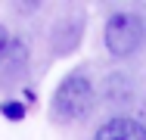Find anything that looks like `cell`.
Wrapping results in <instances>:
<instances>
[{
	"label": "cell",
	"instance_id": "obj_5",
	"mask_svg": "<svg viewBox=\"0 0 146 140\" xmlns=\"http://www.w3.org/2000/svg\"><path fill=\"white\" fill-rule=\"evenodd\" d=\"M13 41H16V37L9 34V28H6L3 22H0V69H3V65H6V59H9V50H13Z\"/></svg>",
	"mask_w": 146,
	"mask_h": 140
},
{
	"label": "cell",
	"instance_id": "obj_3",
	"mask_svg": "<svg viewBox=\"0 0 146 140\" xmlns=\"http://www.w3.org/2000/svg\"><path fill=\"white\" fill-rule=\"evenodd\" d=\"M81 34H84V16L81 13H68V16L56 19V25L50 28V47H53V53H59V56L72 53L81 44Z\"/></svg>",
	"mask_w": 146,
	"mask_h": 140
},
{
	"label": "cell",
	"instance_id": "obj_1",
	"mask_svg": "<svg viewBox=\"0 0 146 140\" xmlns=\"http://www.w3.org/2000/svg\"><path fill=\"white\" fill-rule=\"evenodd\" d=\"M96 100V90H93V81H90L84 72H68L59 87L53 90V100H50V115L56 121H78L84 118Z\"/></svg>",
	"mask_w": 146,
	"mask_h": 140
},
{
	"label": "cell",
	"instance_id": "obj_4",
	"mask_svg": "<svg viewBox=\"0 0 146 140\" xmlns=\"http://www.w3.org/2000/svg\"><path fill=\"white\" fill-rule=\"evenodd\" d=\"M93 140H146V125L131 115H115L106 125H100Z\"/></svg>",
	"mask_w": 146,
	"mask_h": 140
},
{
	"label": "cell",
	"instance_id": "obj_6",
	"mask_svg": "<svg viewBox=\"0 0 146 140\" xmlns=\"http://www.w3.org/2000/svg\"><path fill=\"white\" fill-rule=\"evenodd\" d=\"M0 112H3L9 121H19V118H25V106H22V103H16V100H6V103H0Z\"/></svg>",
	"mask_w": 146,
	"mask_h": 140
},
{
	"label": "cell",
	"instance_id": "obj_2",
	"mask_svg": "<svg viewBox=\"0 0 146 140\" xmlns=\"http://www.w3.org/2000/svg\"><path fill=\"white\" fill-rule=\"evenodd\" d=\"M143 37H146V22L137 13H112L109 22H106V31H103L106 50L112 56H118V59L137 53Z\"/></svg>",
	"mask_w": 146,
	"mask_h": 140
}]
</instances>
